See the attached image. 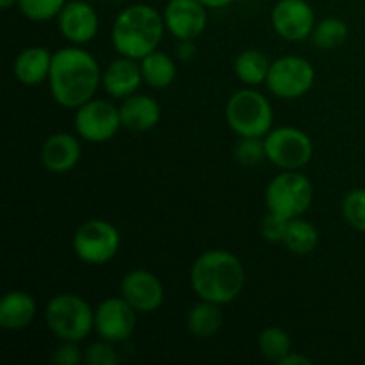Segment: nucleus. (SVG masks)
Here are the masks:
<instances>
[{
    "label": "nucleus",
    "instance_id": "36",
    "mask_svg": "<svg viewBox=\"0 0 365 365\" xmlns=\"http://www.w3.org/2000/svg\"><path fill=\"white\" fill-rule=\"evenodd\" d=\"M14 4H18V0H0V7H2L4 11L11 9V7H13Z\"/></svg>",
    "mask_w": 365,
    "mask_h": 365
},
{
    "label": "nucleus",
    "instance_id": "9",
    "mask_svg": "<svg viewBox=\"0 0 365 365\" xmlns=\"http://www.w3.org/2000/svg\"><path fill=\"white\" fill-rule=\"evenodd\" d=\"M316 82V70L299 56H285L273 61L267 75L266 86L277 98L296 100L312 89Z\"/></svg>",
    "mask_w": 365,
    "mask_h": 365
},
{
    "label": "nucleus",
    "instance_id": "35",
    "mask_svg": "<svg viewBox=\"0 0 365 365\" xmlns=\"http://www.w3.org/2000/svg\"><path fill=\"white\" fill-rule=\"evenodd\" d=\"M207 9H223V7L230 6L235 0H200Z\"/></svg>",
    "mask_w": 365,
    "mask_h": 365
},
{
    "label": "nucleus",
    "instance_id": "33",
    "mask_svg": "<svg viewBox=\"0 0 365 365\" xmlns=\"http://www.w3.org/2000/svg\"><path fill=\"white\" fill-rule=\"evenodd\" d=\"M196 56V46L192 39H180L177 45V57L180 61H191Z\"/></svg>",
    "mask_w": 365,
    "mask_h": 365
},
{
    "label": "nucleus",
    "instance_id": "27",
    "mask_svg": "<svg viewBox=\"0 0 365 365\" xmlns=\"http://www.w3.org/2000/svg\"><path fill=\"white\" fill-rule=\"evenodd\" d=\"M21 14L31 21H48L59 16L66 0H18Z\"/></svg>",
    "mask_w": 365,
    "mask_h": 365
},
{
    "label": "nucleus",
    "instance_id": "10",
    "mask_svg": "<svg viewBox=\"0 0 365 365\" xmlns=\"http://www.w3.org/2000/svg\"><path fill=\"white\" fill-rule=\"evenodd\" d=\"M121 128L120 107H114L107 100L91 98L77 107L75 113V130L78 138L88 143H107Z\"/></svg>",
    "mask_w": 365,
    "mask_h": 365
},
{
    "label": "nucleus",
    "instance_id": "32",
    "mask_svg": "<svg viewBox=\"0 0 365 365\" xmlns=\"http://www.w3.org/2000/svg\"><path fill=\"white\" fill-rule=\"evenodd\" d=\"M52 362L57 365H78L82 362V351L78 342L61 341L59 348L53 351Z\"/></svg>",
    "mask_w": 365,
    "mask_h": 365
},
{
    "label": "nucleus",
    "instance_id": "24",
    "mask_svg": "<svg viewBox=\"0 0 365 365\" xmlns=\"http://www.w3.org/2000/svg\"><path fill=\"white\" fill-rule=\"evenodd\" d=\"M282 245L294 255H309L319 245V232L310 221L303 220V217H294L289 221Z\"/></svg>",
    "mask_w": 365,
    "mask_h": 365
},
{
    "label": "nucleus",
    "instance_id": "3",
    "mask_svg": "<svg viewBox=\"0 0 365 365\" xmlns=\"http://www.w3.org/2000/svg\"><path fill=\"white\" fill-rule=\"evenodd\" d=\"M164 18L148 4H134L121 11L113 24L110 39L120 56L141 61L163 41Z\"/></svg>",
    "mask_w": 365,
    "mask_h": 365
},
{
    "label": "nucleus",
    "instance_id": "22",
    "mask_svg": "<svg viewBox=\"0 0 365 365\" xmlns=\"http://www.w3.org/2000/svg\"><path fill=\"white\" fill-rule=\"evenodd\" d=\"M271 61L264 52L257 48L242 50L234 63V71L242 84L255 88V86L266 84L269 75Z\"/></svg>",
    "mask_w": 365,
    "mask_h": 365
},
{
    "label": "nucleus",
    "instance_id": "31",
    "mask_svg": "<svg viewBox=\"0 0 365 365\" xmlns=\"http://www.w3.org/2000/svg\"><path fill=\"white\" fill-rule=\"evenodd\" d=\"M289 221L291 220L280 216V214H274L267 210L262 223H260V234H262V237L266 239L267 242H284Z\"/></svg>",
    "mask_w": 365,
    "mask_h": 365
},
{
    "label": "nucleus",
    "instance_id": "13",
    "mask_svg": "<svg viewBox=\"0 0 365 365\" xmlns=\"http://www.w3.org/2000/svg\"><path fill=\"white\" fill-rule=\"evenodd\" d=\"M57 27L71 45H86L98 34V13L86 0H70L57 16Z\"/></svg>",
    "mask_w": 365,
    "mask_h": 365
},
{
    "label": "nucleus",
    "instance_id": "21",
    "mask_svg": "<svg viewBox=\"0 0 365 365\" xmlns=\"http://www.w3.org/2000/svg\"><path fill=\"white\" fill-rule=\"evenodd\" d=\"M223 327V312L221 305L212 302L200 299V303L192 305L187 314V330L196 339H209L220 331Z\"/></svg>",
    "mask_w": 365,
    "mask_h": 365
},
{
    "label": "nucleus",
    "instance_id": "4",
    "mask_svg": "<svg viewBox=\"0 0 365 365\" xmlns=\"http://www.w3.org/2000/svg\"><path fill=\"white\" fill-rule=\"evenodd\" d=\"M46 324L59 341L81 342L95 330V310L82 296L61 292L53 296L45 310Z\"/></svg>",
    "mask_w": 365,
    "mask_h": 365
},
{
    "label": "nucleus",
    "instance_id": "18",
    "mask_svg": "<svg viewBox=\"0 0 365 365\" xmlns=\"http://www.w3.org/2000/svg\"><path fill=\"white\" fill-rule=\"evenodd\" d=\"M121 127L132 132H146L160 120V103L148 95H130L120 107Z\"/></svg>",
    "mask_w": 365,
    "mask_h": 365
},
{
    "label": "nucleus",
    "instance_id": "1",
    "mask_svg": "<svg viewBox=\"0 0 365 365\" xmlns=\"http://www.w3.org/2000/svg\"><path fill=\"white\" fill-rule=\"evenodd\" d=\"M102 73L95 57L78 45L64 46L52 57L48 88L52 98L66 109H77L95 98Z\"/></svg>",
    "mask_w": 365,
    "mask_h": 365
},
{
    "label": "nucleus",
    "instance_id": "6",
    "mask_svg": "<svg viewBox=\"0 0 365 365\" xmlns=\"http://www.w3.org/2000/svg\"><path fill=\"white\" fill-rule=\"evenodd\" d=\"M266 207L287 220L302 217L314 202V185L302 170H285L267 184Z\"/></svg>",
    "mask_w": 365,
    "mask_h": 365
},
{
    "label": "nucleus",
    "instance_id": "25",
    "mask_svg": "<svg viewBox=\"0 0 365 365\" xmlns=\"http://www.w3.org/2000/svg\"><path fill=\"white\" fill-rule=\"evenodd\" d=\"M349 38V27L342 18L328 16L317 21L310 41L321 50H334L344 45Z\"/></svg>",
    "mask_w": 365,
    "mask_h": 365
},
{
    "label": "nucleus",
    "instance_id": "15",
    "mask_svg": "<svg viewBox=\"0 0 365 365\" xmlns=\"http://www.w3.org/2000/svg\"><path fill=\"white\" fill-rule=\"evenodd\" d=\"M120 291L139 314L155 312L164 302L163 284L155 274L146 269H134L125 274Z\"/></svg>",
    "mask_w": 365,
    "mask_h": 365
},
{
    "label": "nucleus",
    "instance_id": "30",
    "mask_svg": "<svg viewBox=\"0 0 365 365\" xmlns=\"http://www.w3.org/2000/svg\"><path fill=\"white\" fill-rule=\"evenodd\" d=\"M86 362L89 365H118L120 364V355L114 349L113 342L100 341L89 346L86 349Z\"/></svg>",
    "mask_w": 365,
    "mask_h": 365
},
{
    "label": "nucleus",
    "instance_id": "20",
    "mask_svg": "<svg viewBox=\"0 0 365 365\" xmlns=\"http://www.w3.org/2000/svg\"><path fill=\"white\" fill-rule=\"evenodd\" d=\"M38 305L36 299L25 291H9L0 299V327L18 331L34 321Z\"/></svg>",
    "mask_w": 365,
    "mask_h": 365
},
{
    "label": "nucleus",
    "instance_id": "17",
    "mask_svg": "<svg viewBox=\"0 0 365 365\" xmlns=\"http://www.w3.org/2000/svg\"><path fill=\"white\" fill-rule=\"evenodd\" d=\"M143 82L145 81H143L141 64L135 59L125 56L110 61L109 66L102 73L103 89L113 98H128L138 91Z\"/></svg>",
    "mask_w": 365,
    "mask_h": 365
},
{
    "label": "nucleus",
    "instance_id": "34",
    "mask_svg": "<svg viewBox=\"0 0 365 365\" xmlns=\"http://www.w3.org/2000/svg\"><path fill=\"white\" fill-rule=\"evenodd\" d=\"M310 359L305 355H299V353L291 351L284 360H282L280 365H309Z\"/></svg>",
    "mask_w": 365,
    "mask_h": 365
},
{
    "label": "nucleus",
    "instance_id": "12",
    "mask_svg": "<svg viewBox=\"0 0 365 365\" xmlns=\"http://www.w3.org/2000/svg\"><path fill=\"white\" fill-rule=\"evenodd\" d=\"M274 32L285 41H305L316 27V13L307 0H278L271 11Z\"/></svg>",
    "mask_w": 365,
    "mask_h": 365
},
{
    "label": "nucleus",
    "instance_id": "23",
    "mask_svg": "<svg viewBox=\"0 0 365 365\" xmlns=\"http://www.w3.org/2000/svg\"><path fill=\"white\" fill-rule=\"evenodd\" d=\"M141 73L145 84L153 89H164L173 84L177 77V66L171 56L160 50H153L152 53L141 59Z\"/></svg>",
    "mask_w": 365,
    "mask_h": 365
},
{
    "label": "nucleus",
    "instance_id": "7",
    "mask_svg": "<svg viewBox=\"0 0 365 365\" xmlns=\"http://www.w3.org/2000/svg\"><path fill=\"white\" fill-rule=\"evenodd\" d=\"M121 237L118 228L106 220H88L73 235V252L84 264L102 266L120 252Z\"/></svg>",
    "mask_w": 365,
    "mask_h": 365
},
{
    "label": "nucleus",
    "instance_id": "19",
    "mask_svg": "<svg viewBox=\"0 0 365 365\" xmlns=\"http://www.w3.org/2000/svg\"><path fill=\"white\" fill-rule=\"evenodd\" d=\"M52 57L48 48L45 46H29L16 56L13 64L14 77L24 86H38L48 81Z\"/></svg>",
    "mask_w": 365,
    "mask_h": 365
},
{
    "label": "nucleus",
    "instance_id": "26",
    "mask_svg": "<svg viewBox=\"0 0 365 365\" xmlns=\"http://www.w3.org/2000/svg\"><path fill=\"white\" fill-rule=\"evenodd\" d=\"M291 337L278 327H267L259 335V351L269 362L280 364L292 351Z\"/></svg>",
    "mask_w": 365,
    "mask_h": 365
},
{
    "label": "nucleus",
    "instance_id": "14",
    "mask_svg": "<svg viewBox=\"0 0 365 365\" xmlns=\"http://www.w3.org/2000/svg\"><path fill=\"white\" fill-rule=\"evenodd\" d=\"M164 25L173 38L195 39L207 27V7L200 0H170L164 7Z\"/></svg>",
    "mask_w": 365,
    "mask_h": 365
},
{
    "label": "nucleus",
    "instance_id": "5",
    "mask_svg": "<svg viewBox=\"0 0 365 365\" xmlns=\"http://www.w3.org/2000/svg\"><path fill=\"white\" fill-rule=\"evenodd\" d=\"M227 123L239 138H264L273 127V107L262 93L239 89L228 98Z\"/></svg>",
    "mask_w": 365,
    "mask_h": 365
},
{
    "label": "nucleus",
    "instance_id": "16",
    "mask_svg": "<svg viewBox=\"0 0 365 365\" xmlns=\"http://www.w3.org/2000/svg\"><path fill=\"white\" fill-rule=\"evenodd\" d=\"M81 143L68 132L48 135L41 146V164L50 173H68L81 160Z\"/></svg>",
    "mask_w": 365,
    "mask_h": 365
},
{
    "label": "nucleus",
    "instance_id": "29",
    "mask_svg": "<svg viewBox=\"0 0 365 365\" xmlns=\"http://www.w3.org/2000/svg\"><path fill=\"white\" fill-rule=\"evenodd\" d=\"M234 157L241 166H257L266 159L264 138H241L235 145Z\"/></svg>",
    "mask_w": 365,
    "mask_h": 365
},
{
    "label": "nucleus",
    "instance_id": "8",
    "mask_svg": "<svg viewBox=\"0 0 365 365\" xmlns=\"http://www.w3.org/2000/svg\"><path fill=\"white\" fill-rule=\"evenodd\" d=\"M266 159L282 171L303 170L314 155V145L309 134L296 127L271 128L264 135Z\"/></svg>",
    "mask_w": 365,
    "mask_h": 365
},
{
    "label": "nucleus",
    "instance_id": "2",
    "mask_svg": "<svg viewBox=\"0 0 365 365\" xmlns=\"http://www.w3.org/2000/svg\"><path fill=\"white\" fill-rule=\"evenodd\" d=\"M246 271L239 257L227 250H209L191 267V287L200 299L228 305L241 296Z\"/></svg>",
    "mask_w": 365,
    "mask_h": 365
},
{
    "label": "nucleus",
    "instance_id": "28",
    "mask_svg": "<svg viewBox=\"0 0 365 365\" xmlns=\"http://www.w3.org/2000/svg\"><path fill=\"white\" fill-rule=\"evenodd\" d=\"M342 216L349 227L365 232V189H353L342 200Z\"/></svg>",
    "mask_w": 365,
    "mask_h": 365
},
{
    "label": "nucleus",
    "instance_id": "11",
    "mask_svg": "<svg viewBox=\"0 0 365 365\" xmlns=\"http://www.w3.org/2000/svg\"><path fill=\"white\" fill-rule=\"evenodd\" d=\"M138 310L123 298H107L95 309V331L113 344L128 341L138 324Z\"/></svg>",
    "mask_w": 365,
    "mask_h": 365
}]
</instances>
